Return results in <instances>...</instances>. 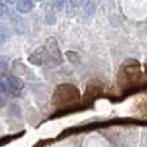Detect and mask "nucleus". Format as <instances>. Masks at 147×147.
<instances>
[{
	"mask_svg": "<svg viewBox=\"0 0 147 147\" xmlns=\"http://www.w3.org/2000/svg\"><path fill=\"white\" fill-rule=\"evenodd\" d=\"M80 94L79 89L71 84H61L56 88L52 102L56 107H67L71 105L78 103Z\"/></svg>",
	"mask_w": 147,
	"mask_h": 147,
	"instance_id": "1",
	"label": "nucleus"
},
{
	"mask_svg": "<svg viewBox=\"0 0 147 147\" xmlns=\"http://www.w3.org/2000/svg\"><path fill=\"white\" fill-rule=\"evenodd\" d=\"M120 76L125 81H134L141 76L140 63L134 59H128L120 69Z\"/></svg>",
	"mask_w": 147,
	"mask_h": 147,
	"instance_id": "2",
	"label": "nucleus"
},
{
	"mask_svg": "<svg viewBox=\"0 0 147 147\" xmlns=\"http://www.w3.org/2000/svg\"><path fill=\"white\" fill-rule=\"evenodd\" d=\"M45 53L47 57H48L51 61H53L56 65H61L63 62V56H62V52L59 49V45L57 43V39L51 36L45 40Z\"/></svg>",
	"mask_w": 147,
	"mask_h": 147,
	"instance_id": "3",
	"label": "nucleus"
},
{
	"mask_svg": "<svg viewBox=\"0 0 147 147\" xmlns=\"http://www.w3.org/2000/svg\"><path fill=\"white\" fill-rule=\"evenodd\" d=\"M45 56H47L45 49H44V47H41V48H39L38 51H35L28 57V62H31L32 65H36V66H41L44 63V61H45Z\"/></svg>",
	"mask_w": 147,
	"mask_h": 147,
	"instance_id": "4",
	"label": "nucleus"
},
{
	"mask_svg": "<svg viewBox=\"0 0 147 147\" xmlns=\"http://www.w3.org/2000/svg\"><path fill=\"white\" fill-rule=\"evenodd\" d=\"M7 84H8V88L12 89V90H21V89H23V86H25L23 80L16 75L9 76V78L7 79Z\"/></svg>",
	"mask_w": 147,
	"mask_h": 147,
	"instance_id": "5",
	"label": "nucleus"
},
{
	"mask_svg": "<svg viewBox=\"0 0 147 147\" xmlns=\"http://www.w3.org/2000/svg\"><path fill=\"white\" fill-rule=\"evenodd\" d=\"M35 7V3L31 1V0H21L16 4V9L20 13H28L34 9Z\"/></svg>",
	"mask_w": 147,
	"mask_h": 147,
	"instance_id": "6",
	"label": "nucleus"
},
{
	"mask_svg": "<svg viewBox=\"0 0 147 147\" xmlns=\"http://www.w3.org/2000/svg\"><path fill=\"white\" fill-rule=\"evenodd\" d=\"M66 58L69 59L71 63H75V65H79L81 62V58H80V56H79L76 52H74V51H69V52H66Z\"/></svg>",
	"mask_w": 147,
	"mask_h": 147,
	"instance_id": "7",
	"label": "nucleus"
},
{
	"mask_svg": "<svg viewBox=\"0 0 147 147\" xmlns=\"http://www.w3.org/2000/svg\"><path fill=\"white\" fill-rule=\"evenodd\" d=\"M84 13L85 14H93L94 13V10H96V3H93V1H88L85 4V7H84Z\"/></svg>",
	"mask_w": 147,
	"mask_h": 147,
	"instance_id": "8",
	"label": "nucleus"
},
{
	"mask_svg": "<svg viewBox=\"0 0 147 147\" xmlns=\"http://www.w3.org/2000/svg\"><path fill=\"white\" fill-rule=\"evenodd\" d=\"M13 71H14V74H17V75L18 74H25L26 72V67L23 66L21 62H14V65H13Z\"/></svg>",
	"mask_w": 147,
	"mask_h": 147,
	"instance_id": "9",
	"label": "nucleus"
},
{
	"mask_svg": "<svg viewBox=\"0 0 147 147\" xmlns=\"http://www.w3.org/2000/svg\"><path fill=\"white\" fill-rule=\"evenodd\" d=\"M54 21H56V16H54V13H48V14L45 16V23L47 25H53Z\"/></svg>",
	"mask_w": 147,
	"mask_h": 147,
	"instance_id": "10",
	"label": "nucleus"
},
{
	"mask_svg": "<svg viewBox=\"0 0 147 147\" xmlns=\"http://www.w3.org/2000/svg\"><path fill=\"white\" fill-rule=\"evenodd\" d=\"M7 69H8V61H7V58L1 57V58H0V70L4 71V70H7Z\"/></svg>",
	"mask_w": 147,
	"mask_h": 147,
	"instance_id": "11",
	"label": "nucleus"
},
{
	"mask_svg": "<svg viewBox=\"0 0 147 147\" xmlns=\"http://www.w3.org/2000/svg\"><path fill=\"white\" fill-rule=\"evenodd\" d=\"M5 27H0V43H4L5 39L8 38V35L5 34Z\"/></svg>",
	"mask_w": 147,
	"mask_h": 147,
	"instance_id": "12",
	"label": "nucleus"
},
{
	"mask_svg": "<svg viewBox=\"0 0 147 147\" xmlns=\"http://www.w3.org/2000/svg\"><path fill=\"white\" fill-rule=\"evenodd\" d=\"M7 10H8V7L5 5V3H0V16L5 14V13H7Z\"/></svg>",
	"mask_w": 147,
	"mask_h": 147,
	"instance_id": "13",
	"label": "nucleus"
},
{
	"mask_svg": "<svg viewBox=\"0 0 147 147\" xmlns=\"http://www.w3.org/2000/svg\"><path fill=\"white\" fill-rule=\"evenodd\" d=\"M4 105H5V98H4V96L0 93V107H3Z\"/></svg>",
	"mask_w": 147,
	"mask_h": 147,
	"instance_id": "14",
	"label": "nucleus"
}]
</instances>
